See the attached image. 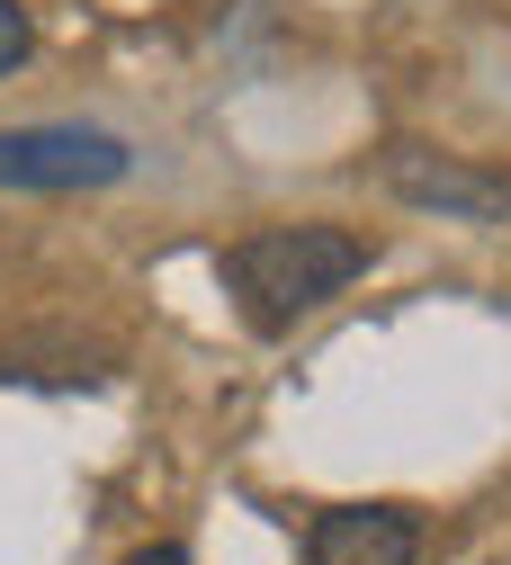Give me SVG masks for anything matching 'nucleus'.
<instances>
[{"label":"nucleus","instance_id":"4","mask_svg":"<svg viewBox=\"0 0 511 565\" xmlns=\"http://www.w3.org/2000/svg\"><path fill=\"white\" fill-rule=\"evenodd\" d=\"M413 556H422V530L395 503H341V512H315L306 530V565H413Z\"/></svg>","mask_w":511,"mask_h":565},{"label":"nucleus","instance_id":"6","mask_svg":"<svg viewBox=\"0 0 511 565\" xmlns=\"http://www.w3.org/2000/svg\"><path fill=\"white\" fill-rule=\"evenodd\" d=\"M126 565H189V547H171V539H162V547H135Z\"/></svg>","mask_w":511,"mask_h":565},{"label":"nucleus","instance_id":"1","mask_svg":"<svg viewBox=\"0 0 511 565\" xmlns=\"http://www.w3.org/2000/svg\"><path fill=\"white\" fill-rule=\"evenodd\" d=\"M215 269H225V288H234L252 332H287L297 315L332 306L369 269V243L350 225H269V234H243Z\"/></svg>","mask_w":511,"mask_h":565},{"label":"nucleus","instance_id":"3","mask_svg":"<svg viewBox=\"0 0 511 565\" xmlns=\"http://www.w3.org/2000/svg\"><path fill=\"white\" fill-rule=\"evenodd\" d=\"M386 189L422 216H458V225H511V180L502 171H476V162H449V153H422V145H395L386 153Z\"/></svg>","mask_w":511,"mask_h":565},{"label":"nucleus","instance_id":"2","mask_svg":"<svg viewBox=\"0 0 511 565\" xmlns=\"http://www.w3.org/2000/svg\"><path fill=\"white\" fill-rule=\"evenodd\" d=\"M135 171V145L108 126H0V189H108Z\"/></svg>","mask_w":511,"mask_h":565},{"label":"nucleus","instance_id":"5","mask_svg":"<svg viewBox=\"0 0 511 565\" xmlns=\"http://www.w3.org/2000/svg\"><path fill=\"white\" fill-rule=\"evenodd\" d=\"M28 54H36V28H28V10H19V0H0V73H19Z\"/></svg>","mask_w":511,"mask_h":565}]
</instances>
